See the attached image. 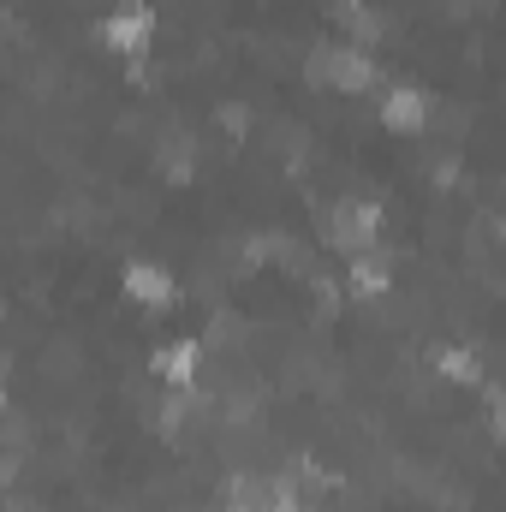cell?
Here are the masks:
<instances>
[{
    "mask_svg": "<svg viewBox=\"0 0 506 512\" xmlns=\"http://www.w3.org/2000/svg\"><path fill=\"white\" fill-rule=\"evenodd\" d=\"M310 84L370 90V84H376V60H370L364 48H316V54H310Z\"/></svg>",
    "mask_w": 506,
    "mask_h": 512,
    "instance_id": "cell-1",
    "label": "cell"
},
{
    "mask_svg": "<svg viewBox=\"0 0 506 512\" xmlns=\"http://www.w3.org/2000/svg\"><path fill=\"white\" fill-rule=\"evenodd\" d=\"M149 36H155V12H149L143 0H126V6H114V12L102 18V48H114V54H137V60H143Z\"/></svg>",
    "mask_w": 506,
    "mask_h": 512,
    "instance_id": "cell-2",
    "label": "cell"
},
{
    "mask_svg": "<svg viewBox=\"0 0 506 512\" xmlns=\"http://www.w3.org/2000/svg\"><path fill=\"white\" fill-rule=\"evenodd\" d=\"M126 298L137 304H155V310H173L179 304V280L155 262H126Z\"/></svg>",
    "mask_w": 506,
    "mask_h": 512,
    "instance_id": "cell-3",
    "label": "cell"
},
{
    "mask_svg": "<svg viewBox=\"0 0 506 512\" xmlns=\"http://www.w3.org/2000/svg\"><path fill=\"white\" fill-rule=\"evenodd\" d=\"M381 126L423 131V126H429V96H423V90H411V84H393V90L381 96Z\"/></svg>",
    "mask_w": 506,
    "mask_h": 512,
    "instance_id": "cell-4",
    "label": "cell"
},
{
    "mask_svg": "<svg viewBox=\"0 0 506 512\" xmlns=\"http://www.w3.org/2000/svg\"><path fill=\"white\" fill-rule=\"evenodd\" d=\"M149 370H155V376H167L173 387H185V393H191L197 370H203V346H197V340H173V346H161V352L149 358Z\"/></svg>",
    "mask_w": 506,
    "mask_h": 512,
    "instance_id": "cell-5",
    "label": "cell"
},
{
    "mask_svg": "<svg viewBox=\"0 0 506 512\" xmlns=\"http://www.w3.org/2000/svg\"><path fill=\"white\" fill-rule=\"evenodd\" d=\"M352 286L364 292V298H381V286H387V262L381 256H352Z\"/></svg>",
    "mask_w": 506,
    "mask_h": 512,
    "instance_id": "cell-6",
    "label": "cell"
},
{
    "mask_svg": "<svg viewBox=\"0 0 506 512\" xmlns=\"http://www.w3.org/2000/svg\"><path fill=\"white\" fill-rule=\"evenodd\" d=\"M435 364H441L453 382H471V387H477V376H483V370H477V358H471V352H459V346H441V352H435Z\"/></svg>",
    "mask_w": 506,
    "mask_h": 512,
    "instance_id": "cell-7",
    "label": "cell"
}]
</instances>
